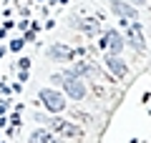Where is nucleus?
Segmentation results:
<instances>
[{
    "mask_svg": "<svg viewBox=\"0 0 151 143\" xmlns=\"http://www.w3.org/2000/svg\"><path fill=\"white\" fill-rule=\"evenodd\" d=\"M126 40L131 43V45L136 48V50H144L146 48V40H144V30H141V23H131V25H126Z\"/></svg>",
    "mask_w": 151,
    "mask_h": 143,
    "instance_id": "6e6552de",
    "label": "nucleus"
},
{
    "mask_svg": "<svg viewBox=\"0 0 151 143\" xmlns=\"http://www.w3.org/2000/svg\"><path fill=\"white\" fill-rule=\"evenodd\" d=\"M106 68H108V73H111L116 80L126 78V73H129V65H126V60L121 58V55H111V53H106Z\"/></svg>",
    "mask_w": 151,
    "mask_h": 143,
    "instance_id": "423d86ee",
    "label": "nucleus"
},
{
    "mask_svg": "<svg viewBox=\"0 0 151 143\" xmlns=\"http://www.w3.org/2000/svg\"><path fill=\"white\" fill-rule=\"evenodd\" d=\"M76 73H78V78L81 75H96L98 78V68L93 65V60H81V63L76 65Z\"/></svg>",
    "mask_w": 151,
    "mask_h": 143,
    "instance_id": "9b49d317",
    "label": "nucleus"
},
{
    "mask_svg": "<svg viewBox=\"0 0 151 143\" xmlns=\"http://www.w3.org/2000/svg\"><path fill=\"white\" fill-rule=\"evenodd\" d=\"M28 40H35V30H30V33H25V43Z\"/></svg>",
    "mask_w": 151,
    "mask_h": 143,
    "instance_id": "2eb2a0df",
    "label": "nucleus"
},
{
    "mask_svg": "<svg viewBox=\"0 0 151 143\" xmlns=\"http://www.w3.org/2000/svg\"><path fill=\"white\" fill-rule=\"evenodd\" d=\"M38 98H40V103H43L45 108H48V113H60V111H65V98H63V93H58V90H53V88H43L40 93H38Z\"/></svg>",
    "mask_w": 151,
    "mask_h": 143,
    "instance_id": "7ed1b4c3",
    "label": "nucleus"
},
{
    "mask_svg": "<svg viewBox=\"0 0 151 143\" xmlns=\"http://www.w3.org/2000/svg\"><path fill=\"white\" fill-rule=\"evenodd\" d=\"M18 68H20V70H28V68H30V58H20V60H18Z\"/></svg>",
    "mask_w": 151,
    "mask_h": 143,
    "instance_id": "ddd939ff",
    "label": "nucleus"
},
{
    "mask_svg": "<svg viewBox=\"0 0 151 143\" xmlns=\"http://www.w3.org/2000/svg\"><path fill=\"white\" fill-rule=\"evenodd\" d=\"M35 121L48 123V126H50V131L60 133V136H65V138H83V131H81V128H78V126H73V123H70V121H65V118H60V116H48V118L35 116Z\"/></svg>",
    "mask_w": 151,
    "mask_h": 143,
    "instance_id": "f257e3e1",
    "label": "nucleus"
},
{
    "mask_svg": "<svg viewBox=\"0 0 151 143\" xmlns=\"http://www.w3.org/2000/svg\"><path fill=\"white\" fill-rule=\"evenodd\" d=\"M63 90H65V95H68L70 101H83L86 98V83H83L78 75L76 78H63Z\"/></svg>",
    "mask_w": 151,
    "mask_h": 143,
    "instance_id": "39448f33",
    "label": "nucleus"
},
{
    "mask_svg": "<svg viewBox=\"0 0 151 143\" xmlns=\"http://www.w3.org/2000/svg\"><path fill=\"white\" fill-rule=\"evenodd\" d=\"M0 90H3V93L8 95V93H10V85H8V83H0Z\"/></svg>",
    "mask_w": 151,
    "mask_h": 143,
    "instance_id": "4468645a",
    "label": "nucleus"
},
{
    "mask_svg": "<svg viewBox=\"0 0 151 143\" xmlns=\"http://www.w3.org/2000/svg\"><path fill=\"white\" fill-rule=\"evenodd\" d=\"M129 3H131V5H136V8H139V5H146V0H129Z\"/></svg>",
    "mask_w": 151,
    "mask_h": 143,
    "instance_id": "dca6fc26",
    "label": "nucleus"
},
{
    "mask_svg": "<svg viewBox=\"0 0 151 143\" xmlns=\"http://www.w3.org/2000/svg\"><path fill=\"white\" fill-rule=\"evenodd\" d=\"M23 45H25V38H18V40L10 43V50H13V53H18V50H23Z\"/></svg>",
    "mask_w": 151,
    "mask_h": 143,
    "instance_id": "f8f14e48",
    "label": "nucleus"
},
{
    "mask_svg": "<svg viewBox=\"0 0 151 143\" xmlns=\"http://www.w3.org/2000/svg\"><path fill=\"white\" fill-rule=\"evenodd\" d=\"M98 45H101L106 53H111V55H121L126 40H124V35H121L119 30H106V33H103V38L98 40Z\"/></svg>",
    "mask_w": 151,
    "mask_h": 143,
    "instance_id": "20e7f679",
    "label": "nucleus"
},
{
    "mask_svg": "<svg viewBox=\"0 0 151 143\" xmlns=\"http://www.w3.org/2000/svg\"><path fill=\"white\" fill-rule=\"evenodd\" d=\"M76 25L81 28L83 33H88V35H96V33L101 30V25H98V20H91V18H83V20H76Z\"/></svg>",
    "mask_w": 151,
    "mask_h": 143,
    "instance_id": "9d476101",
    "label": "nucleus"
},
{
    "mask_svg": "<svg viewBox=\"0 0 151 143\" xmlns=\"http://www.w3.org/2000/svg\"><path fill=\"white\" fill-rule=\"evenodd\" d=\"M28 143H63L53 136V131H43V128H38L28 136Z\"/></svg>",
    "mask_w": 151,
    "mask_h": 143,
    "instance_id": "1a4fd4ad",
    "label": "nucleus"
},
{
    "mask_svg": "<svg viewBox=\"0 0 151 143\" xmlns=\"http://www.w3.org/2000/svg\"><path fill=\"white\" fill-rule=\"evenodd\" d=\"M48 58L55 60V63H68V60L76 58V50L68 48V45H63V43H53L48 48Z\"/></svg>",
    "mask_w": 151,
    "mask_h": 143,
    "instance_id": "0eeeda50",
    "label": "nucleus"
},
{
    "mask_svg": "<svg viewBox=\"0 0 151 143\" xmlns=\"http://www.w3.org/2000/svg\"><path fill=\"white\" fill-rule=\"evenodd\" d=\"M111 13L124 25H131V23L139 20V10H136V5H131L129 0H111Z\"/></svg>",
    "mask_w": 151,
    "mask_h": 143,
    "instance_id": "f03ea898",
    "label": "nucleus"
}]
</instances>
